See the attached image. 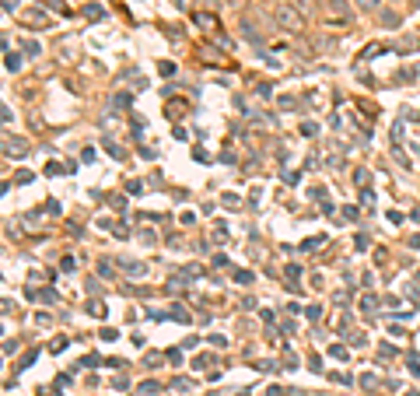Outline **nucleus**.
Here are the masks:
<instances>
[{
  "label": "nucleus",
  "instance_id": "obj_1",
  "mask_svg": "<svg viewBox=\"0 0 420 396\" xmlns=\"http://www.w3.org/2000/svg\"><path fill=\"white\" fill-rule=\"evenodd\" d=\"M277 21L287 28V32H298V28H301V14H294L291 7H280V11H277Z\"/></svg>",
  "mask_w": 420,
  "mask_h": 396
},
{
  "label": "nucleus",
  "instance_id": "obj_2",
  "mask_svg": "<svg viewBox=\"0 0 420 396\" xmlns=\"http://www.w3.org/2000/svg\"><path fill=\"white\" fill-rule=\"evenodd\" d=\"M326 11H329V14H350V7H347L343 0H329V4H326Z\"/></svg>",
  "mask_w": 420,
  "mask_h": 396
},
{
  "label": "nucleus",
  "instance_id": "obj_3",
  "mask_svg": "<svg viewBox=\"0 0 420 396\" xmlns=\"http://www.w3.org/2000/svg\"><path fill=\"white\" fill-rule=\"evenodd\" d=\"M361 7H368V11H375V0H361Z\"/></svg>",
  "mask_w": 420,
  "mask_h": 396
},
{
  "label": "nucleus",
  "instance_id": "obj_4",
  "mask_svg": "<svg viewBox=\"0 0 420 396\" xmlns=\"http://www.w3.org/2000/svg\"><path fill=\"white\" fill-rule=\"evenodd\" d=\"M228 4H238V0H228Z\"/></svg>",
  "mask_w": 420,
  "mask_h": 396
}]
</instances>
